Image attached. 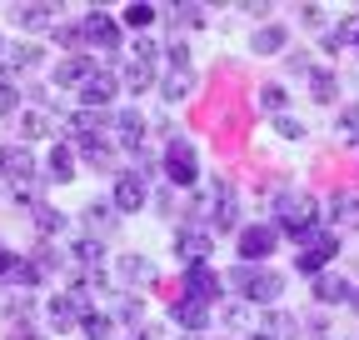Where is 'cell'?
Here are the masks:
<instances>
[{
	"label": "cell",
	"instance_id": "obj_1",
	"mask_svg": "<svg viewBox=\"0 0 359 340\" xmlns=\"http://www.w3.org/2000/svg\"><path fill=\"white\" fill-rule=\"evenodd\" d=\"M275 230L290 235L294 245H304L320 230V205H314V195H294V190L275 195Z\"/></svg>",
	"mask_w": 359,
	"mask_h": 340
},
{
	"label": "cell",
	"instance_id": "obj_2",
	"mask_svg": "<svg viewBox=\"0 0 359 340\" xmlns=\"http://www.w3.org/2000/svg\"><path fill=\"white\" fill-rule=\"evenodd\" d=\"M0 176L11 181V190H15V200H25V205H35L40 200V165H35V155H30V145H0Z\"/></svg>",
	"mask_w": 359,
	"mask_h": 340
},
{
	"label": "cell",
	"instance_id": "obj_3",
	"mask_svg": "<svg viewBox=\"0 0 359 340\" xmlns=\"http://www.w3.org/2000/svg\"><path fill=\"white\" fill-rule=\"evenodd\" d=\"M230 285L245 295L250 306H275L280 295H285V275H280V270H269V266H245V261L230 270Z\"/></svg>",
	"mask_w": 359,
	"mask_h": 340
},
{
	"label": "cell",
	"instance_id": "obj_4",
	"mask_svg": "<svg viewBox=\"0 0 359 340\" xmlns=\"http://www.w3.org/2000/svg\"><path fill=\"white\" fill-rule=\"evenodd\" d=\"M339 255V230H314L304 245H294V270L299 275H325L330 270V261Z\"/></svg>",
	"mask_w": 359,
	"mask_h": 340
},
{
	"label": "cell",
	"instance_id": "obj_5",
	"mask_svg": "<svg viewBox=\"0 0 359 340\" xmlns=\"http://www.w3.org/2000/svg\"><path fill=\"white\" fill-rule=\"evenodd\" d=\"M155 40H135V46H130V60H125V75H120V85H125V91H150V85H155Z\"/></svg>",
	"mask_w": 359,
	"mask_h": 340
},
{
	"label": "cell",
	"instance_id": "obj_6",
	"mask_svg": "<svg viewBox=\"0 0 359 340\" xmlns=\"http://www.w3.org/2000/svg\"><path fill=\"white\" fill-rule=\"evenodd\" d=\"M160 170L170 176V185H175V190H190V185L200 181V160H195V150H190L185 140H170V145H165Z\"/></svg>",
	"mask_w": 359,
	"mask_h": 340
},
{
	"label": "cell",
	"instance_id": "obj_7",
	"mask_svg": "<svg viewBox=\"0 0 359 340\" xmlns=\"http://www.w3.org/2000/svg\"><path fill=\"white\" fill-rule=\"evenodd\" d=\"M80 46L100 51V55L120 51V20H115V15H105V11H90V15L80 20Z\"/></svg>",
	"mask_w": 359,
	"mask_h": 340
},
{
	"label": "cell",
	"instance_id": "obj_8",
	"mask_svg": "<svg viewBox=\"0 0 359 340\" xmlns=\"http://www.w3.org/2000/svg\"><path fill=\"white\" fill-rule=\"evenodd\" d=\"M110 136L120 155H140L145 150V120L140 110H110Z\"/></svg>",
	"mask_w": 359,
	"mask_h": 340
},
{
	"label": "cell",
	"instance_id": "obj_9",
	"mask_svg": "<svg viewBox=\"0 0 359 340\" xmlns=\"http://www.w3.org/2000/svg\"><path fill=\"white\" fill-rule=\"evenodd\" d=\"M110 205L120 210V216H130V210L150 205V181L135 176V170H115V190H110Z\"/></svg>",
	"mask_w": 359,
	"mask_h": 340
},
{
	"label": "cell",
	"instance_id": "obj_10",
	"mask_svg": "<svg viewBox=\"0 0 359 340\" xmlns=\"http://www.w3.org/2000/svg\"><path fill=\"white\" fill-rule=\"evenodd\" d=\"M65 261L80 270L75 280H95V275H100V261H105V240H95V235H75V240L65 245Z\"/></svg>",
	"mask_w": 359,
	"mask_h": 340
},
{
	"label": "cell",
	"instance_id": "obj_11",
	"mask_svg": "<svg viewBox=\"0 0 359 340\" xmlns=\"http://www.w3.org/2000/svg\"><path fill=\"white\" fill-rule=\"evenodd\" d=\"M210 250H215V230H205V225H180L175 255H180L185 266H210Z\"/></svg>",
	"mask_w": 359,
	"mask_h": 340
},
{
	"label": "cell",
	"instance_id": "obj_12",
	"mask_svg": "<svg viewBox=\"0 0 359 340\" xmlns=\"http://www.w3.org/2000/svg\"><path fill=\"white\" fill-rule=\"evenodd\" d=\"M75 96H80V110H110V100L120 96V75L115 70H95Z\"/></svg>",
	"mask_w": 359,
	"mask_h": 340
},
{
	"label": "cell",
	"instance_id": "obj_13",
	"mask_svg": "<svg viewBox=\"0 0 359 340\" xmlns=\"http://www.w3.org/2000/svg\"><path fill=\"white\" fill-rule=\"evenodd\" d=\"M275 245H280V230L275 225H245L240 230V261L245 266H255V261L264 266L269 255H275Z\"/></svg>",
	"mask_w": 359,
	"mask_h": 340
},
{
	"label": "cell",
	"instance_id": "obj_14",
	"mask_svg": "<svg viewBox=\"0 0 359 340\" xmlns=\"http://www.w3.org/2000/svg\"><path fill=\"white\" fill-rule=\"evenodd\" d=\"M219 285H224V280H219L210 266H190V270H185V285H180V295H185V301H200V306H210V310H215V306H219Z\"/></svg>",
	"mask_w": 359,
	"mask_h": 340
},
{
	"label": "cell",
	"instance_id": "obj_15",
	"mask_svg": "<svg viewBox=\"0 0 359 340\" xmlns=\"http://www.w3.org/2000/svg\"><path fill=\"white\" fill-rule=\"evenodd\" d=\"M45 55H40V46H30V40H11V46H0V80H15L20 70H35Z\"/></svg>",
	"mask_w": 359,
	"mask_h": 340
},
{
	"label": "cell",
	"instance_id": "obj_16",
	"mask_svg": "<svg viewBox=\"0 0 359 340\" xmlns=\"http://www.w3.org/2000/svg\"><path fill=\"white\" fill-rule=\"evenodd\" d=\"M240 225V195L224 185V181H215V200H210V230H235Z\"/></svg>",
	"mask_w": 359,
	"mask_h": 340
},
{
	"label": "cell",
	"instance_id": "obj_17",
	"mask_svg": "<svg viewBox=\"0 0 359 340\" xmlns=\"http://www.w3.org/2000/svg\"><path fill=\"white\" fill-rule=\"evenodd\" d=\"M100 65L95 60H90L85 51H75V55H60V65H55V85H60V91H80V85L90 80V75H95Z\"/></svg>",
	"mask_w": 359,
	"mask_h": 340
},
{
	"label": "cell",
	"instance_id": "obj_18",
	"mask_svg": "<svg viewBox=\"0 0 359 340\" xmlns=\"http://www.w3.org/2000/svg\"><path fill=\"white\" fill-rule=\"evenodd\" d=\"M15 131H20V145H30V140H50V136H60V125H55L50 110H20V115H15Z\"/></svg>",
	"mask_w": 359,
	"mask_h": 340
},
{
	"label": "cell",
	"instance_id": "obj_19",
	"mask_svg": "<svg viewBox=\"0 0 359 340\" xmlns=\"http://www.w3.org/2000/svg\"><path fill=\"white\" fill-rule=\"evenodd\" d=\"M80 155H85V165H90V170H105V176H110V170L120 165V150H115V140H110V136L80 140Z\"/></svg>",
	"mask_w": 359,
	"mask_h": 340
},
{
	"label": "cell",
	"instance_id": "obj_20",
	"mask_svg": "<svg viewBox=\"0 0 359 340\" xmlns=\"http://www.w3.org/2000/svg\"><path fill=\"white\" fill-rule=\"evenodd\" d=\"M0 280H6V285H20V290H30V285H40V270H35L30 255H6V261H0Z\"/></svg>",
	"mask_w": 359,
	"mask_h": 340
},
{
	"label": "cell",
	"instance_id": "obj_21",
	"mask_svg": "<svg viewBox=\"0 0 359 340\" xmlns=\"http://www.w3.org/2000/svg\"><path fill=\"white\" fill-rule=\"evenodd\" d=\"M80 221H85V235H95V240H105V235H110V230L120 225V210H115L110 200H105V205L95 200V205H85V216H80Z\"/></svg>",
	"mask_w": 359,
	"mask_h": 340
},
{
	"label": "cell",
	"instance_id": "obj_22",
	"mask_svg": "<svg viewBox=\"0 0 359 340\" xmlns=\"http://www.w3.org/2000/svg\"><path fill=\"white\" fill-rule=\"evenodd\" d=\"M259 335H264V340H299V315H290V310H264V315H259Z\"/></svg>",
	"mask_w": 359,
	"mask_h": 340
},
{
	"label": "cell",
	"instance_id": "obj_23",
	"mask_svg": "<svg viewBox=\"0 0 359 340\" xmlns=\"http://www.w3.org/2000/svg\"><path fill=\"white\" fill-rule=\"evenodd\" d=\"M349 290H354V285H349L344 275H330V270L314 275V301H320V306H349Z\"/></svg>",
	"mask_w": 359,
	"mask_h": 340
},
{
	"label": "cell",
	"instance_id": "obj_24",
	"mask_svg": "<svg viewBox=\"0 0 359 340\" xmlns=\"http://www.w3.org/2000/svg\"><path fill=\"white\" fill-rule=\"evenodd\" d=\"M170 320H175L180 330H205V325H210V306H200V301H185V295H180V301L170 306Z\"/></svg>",
	"mask_w": 359,
	"mask_h": 340
},
{
	"label": "cell",
	"instance_id": "obj_25",
	"mask_svg": "<svg viewBox=\"0 0 359 340\" xmlns=\"http://www.w3.org/2000/svg\"><path fill=\"white\" fill-rule=\"evenodd\" d=\"M120 280L130 285V290H140V285H150L155 280V261H145V255H120Z\"/></svg>",
	"mask_w": 359,
	"mask_h": 340
},
{
	"label": "cell",
	"instance_id": "obj_26",
	"mask_svg": "<svg viewBox=\"0 0 359 340\" xmlns=\"http://www.w3.org/2000/svg\"><path fill=\"white\" fill-rule=\"evenodd\" d=\"M45 176H50V181H75V150L65 145V140H55L50 145V160H45Z\"/></svg>",
	"mask_w": 359,
	"mask_h": 340
},
{
	"label": "cell",
	"instance_id": "obj_27",
	"mask_svg": "<svg viewBox=\"0 0 359 340\" xmlns=\"http://www.w3.org/2000/svg\"><path fill=\"white\" fill-rule=\"evenodd\" d=\"M195 91V70H170L165 80H160V96H165V105H175V100H185Z\"/></svg>",
	"mask_w": 359,
	"mask_h": 340
},
{
	"label": "cell",
	"instance_id": "obj_28",
	"mask_svg": "<svg viewBox=\"0 0 359 340\" xmlns=\"http://www.w3.org/2000/svg\"><path fill=\"white\" fill-rule=\"evenodd\" d=\"M309 96L320 105H334L339 100V75L334 70H309Z\"/></svg>",
	"mask_w": 359,
	"mask_h": 340
},
{
	"label": "cell",
	"instance_id": "obj_29",
	"mask_svg": "<svg viewBox=\"0 0 359 340\" xmlns=\"http://www.w3.org/2000/svg\"><path fill=\"white\" fill-rule=\"evenodd\" d=\"M30 216H35V230H40L45 240H50V235H60V230H65V216H60V210H55V205H45V200H35V205H30Z\"/></svg>",
	"mask_w": 359,
	"mask_h": 340
},
{
	"label": "cell",
	"instance_id": "obj_30",
	"mask_svg": "<svg viewBox=\"0 0 359 340\" xmlns=\"http://www.w3.org/2000/svg\"><path fill=\"white\" fill-rule=\"evenodd\" d=\"M285 40H290L285 25H264V30L250 40V51H255V55H275V51H285Z\"/></svg>",
	"mask_w": 359,
	"mask_h": 340
},
{
	"label": "cell",
	"instance_id": "obj_31",
	"mask_svg": "<svg viewBox=\"0 0 359 340\" xmlns=\"http://www.w3.org/2000/svg\"><path fill=\"white\" fill-rule=\"evenodd\" d=\"M160 15L175 25V35H180V30H195V25H205V11H200V6H165Z\"/></svg>",
	"mask_w": 359,
	"mask_h": 340
},
{
	"label": "cell",
	"instance_id": "obj_32",
	"mask_svg": "<svg viewBox=\"0 0 359 340\" xmlns=\"http://www.w3.org/2000/svg\"><path fill=\"white\" fill-rule=\"evenodd\" d=\"M334 136H339L344 145H359V105H344V110L334 115Z\"/></svg>",
	"mask_w": 359,
	"mask_h": 340
},
{
	"label": "cell",
	"instance_id": "obj_33",
	"mask_svg": "<svg viewBox=\"0 0 359 340\" xmlns=\"http://www.w3.org/2000/svg\"><path fill=\"white\" fill-rule=\"evenodd\" d=\"M30 261H35V270H40V275H55V270H65V266H70V261H65V250H55V245H40Z\"/></svg>",
	"mask_w": 359,
	"mask_h": 340
},
{
	"label": "cell",
	"instance_id": "obj_34",
	"mask_svg": "<svg viewBox=\"0 0 359 340\" xmlns=\"http://www.w3.org/2000/svg\"><path fill=\"white\" fill-rule=\"evenodd\" d=\"M330 216L344 225V221H359V190H339L334 200H330Z\"/></svg>",
	"mask_w": 359,
	"mask_h": 340
},
{
	"label": "cell",
	"instance_id": "obj_35",
	"mask_svg": "<svg viewBox=\"0 0 359 340\" xmlns=\"http://www.w3.org/2000/svg\"><path fill=\"white\" fill-rule=\"evenodd\" d=\"M11 20L30 30V25H50V20H55V11H50V6H15V11H11Z\"/></svg>",
	"mask_w": 359,
	"mask_h": 340
},
{
	"label": "cell",
	"instance_id": "obj_36",
	"mask_svg": "<svg viewBox=\"0 0 359 340\" xmlns=\"http://www.w3.org/2000/svg\"><path fill=\"white\" fill-rule=\"evenodd\" d=\"M80 330H85V340H110V315H100V310H90V315L80 320Z\"/></svg>",
	"mask_w": 359,
	"mask_h": 340
},
{
	"label": "cell",
	"instance_id": "obj_37",
	"mask_svg": "<svg viewBox=\"0 0 359 340\" xmlns=\"http://www.w3.org/2000/svg\"><path fill=\"white\" fill-rule=\"evenodd\" d=\"M25 105H20V91H15V85H6V80H0V120H15Z\"/></svg>",
	"mask_w": 359,
	"mask_h": 340
},
{
	"label": "cell",
	"instance_id": "obj_38",
	"mask_svg": "<svg viewBox=\"0 0 359 340\" xmlns=\"http://www.w3.org/2000/svg\"><path fill=\"white\" fill-rule=\"evenodd\" d=\"M6 315H11V325H20V320H30V315H35V306H30V295H25V290L6 301Z\"/></svg>",
	"mask_w": 359,
	"mask_h": 340
},
{
	"label": "cell",
	"instance_id": "obj_39",
	"mask_svg": "<svg viewBox=\"0 0 359 340\" xmlns=\"http://www.w3.org/2000/svg\"><path fill=\"white\" fill-rule=\"evenodd\" d=\"M269 120H275V131H280L285 140H304V120H294L290 110H285V115H269Z\"/></svg>",
	"mask_w": 359,
	"mask_h": 340
},
{
	"label": "cell",
	"instance_id": "obj_40",
	"mask_svg": "<svg viewBox=\"0 0 359 340\" xmlns=\"http://www.w3.org/2000/svg\"><path fill=\"white\" fill-rule=\"evenodd\" d=\"M259 105H264L269 115H285V85H264V91H259Z\"/></svg>",
	"mask_w": 359,
	"mask_h": 340
},
{
	"label": "cell",
	"instance_id": "obj_41",
	"mask_svg": "<svg viewBox=\"0 0 359 340\" xmlns=\"http://www.w3.org/2000/svg\"><path fill=\"white\" fill-rule=\"evenodd\" d=\"M165 55H170V70H190V46H185V40H170V46H165Z\"/></svg>",
	"mask_w": 359,
	"mask_h": 340
},
{
	"label": "cell",
	"instance_id": "obj_42",
	"mask_svg": "<svg viewBox=\"0 0 359 340\" xmlns=\"http://www.w3.org/2000/svg\"><path fill=\"white\" fill-rule=\"evenodd\" d=\"M155 15H160L155 6H130V11H125V25H130V30H145Z\"/></svg>",
	"mask_w": 359,
	"mask_h": 340
},
{
	"label": "cell",
	"instance_id": "obj_43",
	"mask_svg": "<svg viewBox=\"0 0 359 340\" xmlns=\"http://www.w3.org/2000/svg\"><path fill=\"white\" fill-rule=\"evenodd\" d=\"M115 310H120V320H130V325H135V320L145 315V306L135 301V295H120V306H115Z\"/></svg>",
	"mask_w": 359,
	"mask_h": 340
},
{
	"label": "cell",
	"instance_id": "obj_44",
	"mask_svg": "<svg viewBox=\"0 0 359 340\" xmlns=\"http://www.w3.org/2000/svg\"><path fill=\"white\" fill-rule=\"evenodd\" d=\"M334 35L344 40V46H359V15H349V20H339V25H334Z\"/></svg>",
	"mask_w": 359,
	"mask_h": 340
},
{
	"label": "cell",
	"instance_id": "obj_45",
	"mask_svg": "<svg viewBox=\"0 0 359 340\" xmlns=\"http://www.w3.org/2000/svg\"><path fill=\"white\" fill-rule=\"evenodd\" d=\"M55 46H70V55H75V46H80V25H55Z\"/></svg>",
	"mask_w": 359,
	"mask_h": 340
},
{
	"label": "cell",
	"instance_id": "obj_46",
	"mask_svg": "<svg viewBox=\"0 0 359 340\" xmlns=\"http://www.w3.org/2000/svg\"><path fill=\"white\" fill-rule=\"evenodd\" d=\"M11 340H40V335H35L30 320H20V325H11Z\"/></svg>",
	"mask_w": 359,
	"mask_h": 340
},
{
	"label": "cell",
	"instance_id": "obj_47",
	"mask_svg": "<svg viewBox=\"0 0 359 340\" xmlns=\"http://www.w3.org/2000/svg\"><path fill=\"white\" fill-rule=\"evenodd\" d=\"M349 310H354V315H359V285H354V290H349Z\"/></svg>",
	"mask_w": 359,
	"mask_h": 340
},
{
	"label": "cell",
	"instance_id": "obj_48",
	"mask_svg": "<svg viewBox=\"0 0 359 340\" xmlns=\"http://www.w3.org/2000/svg\"><path fill=\"white\" fill-rule=\"evenodd\" d=\"M6 255H11V250H6V245H0V261H6Z\"/></svg>",
	"mask_w": 359,
	"mask_h": 340
},
{
	"label": "cell",
	"instance_id": "obj_49",
	"mask_svg": "<svg viewBox=\"0 0 359 340\" xmlns=\"http://www.w3.org/2000/svg\"><path fill=\"white\" fill-rule=\"evenodd\" d=\"M135 340H150V335H135Z\"/></svg>",
	"mask_w": 359,
	"mask_h": 340
},
{
	"label": "cell",
	"instance_id": "obj_50",
	"mask_svg": "<svg viewBox=\"0 0 359 340\" xmlns=\"http://www.w3.org/2000/svg\"><path fill=\"white\" fill-rule=\"evenodd\" d=\"M320 340H330V335H320Z\"/></svg>",
	"mask_w": 359,
	"mask_h": 340
}]
</instances>
